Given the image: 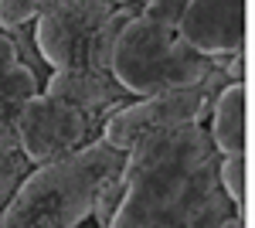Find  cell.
<instances>
[{"instance_id":"3957f363","label":"cell","mask_w":255,"mask_h":228,"mask_svg":"<svg viewBox=\"0 0 255 228\" xmlns=\"http://www.w3.org/2000/svg\"><path fill=\"white\" fill-rule=\"evenodd\" d=\"M146 3L109 0H44L34 20V48L48 72H92L106 75L113 44L126 20L143 14Z\"/></svg>"},{"instance_id":"9c48e42d","label":"cell","mask_w":255,"mask_h":228,"mask_svg":"<svg viewBox=\"0 0 255 228\" xmlns=\"http://www.w3.org/2000/svg\"><path fill=\"white\" fill-rule=\"evenodd\" d=\"M211 147L218 157H238L245 153V85H228L218 95L215 109H211Z\"/></svg>"},{"instance_id":"30bf717a","label":"cell","mask_w":255,"mask_h":228,"mask_svg":"<svg viewBox=\"0 0 255 228\" xmlns=\"http://www.w3.org/2000/svg\"><path fill=\"white\" fill-rule=\"evenodd\" d=\"M41 95V82L24 65H14L7 75L0 78V133L3 130H17V119L24 106Z\"/></svg>"},{"instance_id":"2e32d148","label":"cell","mask_w":255,"mask_h":228,"mask_svg":"<svg viewBox=\"0 0 255 228\" xmlns=\"http://www.w3.org/2000/svg\"><path fill=\"white\" fill-rule=\"evenodd\" d=\"M17 65V51H14V41H10V34H3L0 31V78L7 75L10 68Z\"/></svg>"},{"instance_id":"4fadbf2b","label":"cell","mask_w":255,"mask_h":228,"mask_svg":"<svg viewBox=\"0 0 255 228\" xmlns=\"http://www.w3.org/2000/svg\"><path fill=\"white\" fill-rule=\"evenodd\" d=\"M126 177L119 174V177H113V181H106L102 188L96 191V201H92V222H96V228H109L113 225V218H116L119 205H123V198H126Z\"/></svg>"},{"instance_id":"7a4b0ae2","label":"cell","mask_w":255,"mask_h":228,"mask_svg":"<svg viewBox=\"0 0 255 228\" xmlns=\"http://www.w3.org/2000/svg\"><path fill=\"white\" fill-rule=\"evenodd\" d=\"M126 153L102 136L68 160L44 164L24 177L17 194L0 211L3 228H79L92 215L96 191L123 174Z\"/></svg>"},{"instance_id":"e0dca14e","label":"cell","mask_w":255,"mask_h":228,"mask_svg":"<svg viewBox=\"0 0 255 228\" xmlns=\"http://www.w3.org/2000/svg\"><path fill=\"white\" fill-rule=\"evenodd\" d=\"M221 228H245V225H242V215H235V218H228V222H225Z\"/></svg>"},{"instance_id":"9a60e30c","label":"cell","mask_w":255,"mask_h":228,"mask_svg":"<svg viewBox=\"0 0 255 228\" xmlns=\"http://www.w3.org/2000/svg\"><path fill=\"white\" fill-rule=\"evenodd\" d=\"M184 3H187V0H150V3L143 7V14H139V17L153 20V24H160V27L177 31L180 14H184Z\"/></svg>"},{"instance_id":"5bb4252c","label":"cell","mask_w":255,"mask_h":228,"mask_svg":"<svg viewBox=\"0 0 255 228\" xmlns=\"http://www.w3.org/2000/svg\"><path fill=\"white\" fill-rule=\"evenodd\" d=\"M44 0H0V31L10 34L24 24H34Z\"/></svg>"},{"instance_id":"ac0fdd59","label":"cell","mask_w":255,"mask_h":228,"mask_svg":"<svg viewBox=\"0 0 255 228\" xmlns=\"http://www.w3.org/2000/svg\"><path fill=\"white\" fill-rule=\"evenodd\" d=\"M0 228H3V225H0Z\"/></svg>"},{"instance_id":"ba28073f","label":"cell","mask_w":255,"mask_h":228,"mask_svg":"<svg viewBox=\"0 0 255 228\" xmlns=\"http://www.w3.org/2000/svg\"><path fill=\"white\" fill-rule=\"evenodd\" d=\"M41 92L65 102V106H72L75 113H82L96 126H106L109 116H116L123 106L133 102L126 95V89L109 72L106 75H92V72H51V78L44 82Z\"/></svg>"},{"instance_id":"52a82bcc","label":"cell","mask_w":255,"mask_h":228,"mask_svg":"<svg viewBox=\"0 0 255 228\" xmlns=\"http://www.w3.org/2000/svg\"><path fill=\"white\" fill-rule=\"evenodd\" d=\"M177 38L208 61L242 55V48H245V3L242 0H191V3H184Z\"/></svg>"},{"instance_id":"5b68a950","label":"cell","mask_w":255,"mask_h":228,"mask_svg":"<svg viewBox=\"0 0 255 228\" xmlns=\"http://www.w3.org/2000/svg\"><path fill=\"white\" fill-rule=\"evenodd\" d=\"M232 82L225 78L221 65L211 61V68L194 89H180V92L153 95V99H133L129 106H123L116 116H109V123L102 126V140L116 150L129 153L139 140L163 130H177V126H204L208 116L215 109L218 95L225 92Z\"/></svg>"},{"instance_id":"7c38bea8","label":"cell","mask_w":255,"mask_h":228,"mask_svg":"<svg viewBox=\"0 0 255 228\" xmlns=\"http://www.w3.org/2000/svg\"><path fill=\"white\" fill-rule=\"evenodd\" d=\"M218 188H221V194L242 215V201H245V153H238V157H218Z\"/></svg>"},{"instance_id":"8fae6325","label":"cell","mask_w":255,"mask_h":228,"mask_svg":"<svg viewBox=\"0 0 255 228\" xmlns=\"http://www.w3.org/2000/svg\"><path fill=\"white\" fill-rule=\"evenodd\" d=\"M34 171L31 160L24 157L17 143V133L14 130H3L0 133V211L7 208V201L17 194V188L24 184V177Z\"/></svg>"},{"instance_id":"277c9868","label":"cell","mask_w":255,"mask_h":228,"mask_svg":"<svg viewBox=\"0 0 255 228\" xmlns=\"http://www.w3.org/2000/svg\"><path fill=\"white\" fill-rule=\"evenodd\" d=\"M208 68L211 61L194 55L177 38V31L160 27L146 17L126 20L109 61V75L126 89L129 99H153V95L194 89Z\"/></svg>"},{"instance_id":"6da1fadb","label":"cell","mask_w":255,"mask_h":228,"mask_svg":"<svg viewBox=\"0 0 255 228\" xmlns=\"http://www.w3.org/2000/svg\"><path fill=\"white\" fill-rule=\"evenodd\" d=\"M126 198L109 228H221L235 205L218 188V153L204 126L146 136L123 164Z\"/></svg>"},{"instance_id":"8992f818","label":"cell","mask_w":255,"mask_h":228,"mask_svg":"<svg viewBox=\"0 0 255 228\" xmlns=\"http://www.w3.org/2000/svg\"><path fill=\"white\" fill-rule=\"evenodd\" d=\"M14 133H17V143L24 150V157L31 160V167H44V164L68 160L82 147L96 143L102 136V126L89 123L72 106L41 92L24 106Z\"/></svg>"}]
</instances>
